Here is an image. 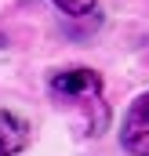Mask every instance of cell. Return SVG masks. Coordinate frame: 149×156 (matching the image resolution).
<instances>
[{
	"mask_svg": "<svg viewBox=\"0 0 149 156\" xmlns=\"http://www.w3.org/2000/svg\"><path fill=\"white\" fill-rule=\"evenodd\" d=\"M51 94L62 105H73L87 116V131L102 134L109 123V109L102 102V76L95 69H62L51 76Z\"/></svg>",
	"mask_w": 149,
	"mask_h": 156,
	"instance_id": "1",
	"label": "cell"
},
{
	"mask_svg": "<svg viewBox=\"0 0 149 156\" xmlns=\"http://www.w3.org/2000/svg\"><path fill=\"white\" fill-rule=\"evenodd\" d=\"M120 145L131 156H149V91L131 102L124 127H120Z\"/></svg>",
	"mask_w": 149,
	"mask_h": 156,
	"instance_id": "2",
	"label": "cell"
},
{
	"mask_svg": "<svg viewBox=\"0 0 149 156\" xmlns=\"http://www.w3.org/2000/svg\"><path fill=\"white\" fill-rule=\"evenodd\" d=\"M29 145V123L7 109H0V156H15Z\"/></svg>",
	"mask_w": 149,
	"mask_h": 156,
	"instance_id": "3",
	"label": "cell"
},
{
	"mask_svg": "<svg viewBox=\"0 0 149 156\" xmlns=\"http://www.w3.org/2000/svg\"><path fill=\"white\" fill-rule=\"evenodd\" d=\"M95 4H98V0H55V7H62V11H66V15H73V18L91 15V11H95Z\"/></svg>",
	"mask_w": 149,
	"mask_h": 156,
	"instance_id": "4",
	"label": "cell"
}]
</instances>
